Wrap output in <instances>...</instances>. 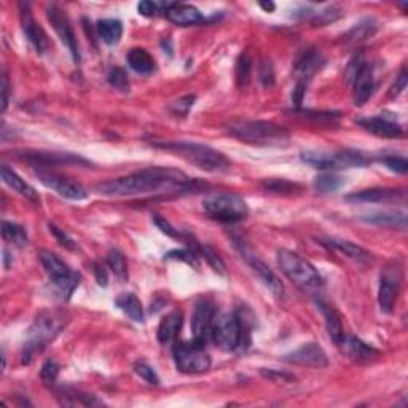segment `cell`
<instances>
[{"instance_id": "obj_50", "label": "cell", "mask_w": 408, "mask_h": 408, "mask_svg": "<svg viewBox=\"0 0 408 408\" xmlns=\"http://www.w3.org/2000/svg\"><path fill=\"white\" fill-rule=\"evenodd\" d=\"M50 231L54 235V237L59 241L61 246H64L66 249H70V251H74L77 249V242L72 240V237L66 233L64 230H59L58 227H54V225H50Z\"/></svg>"}, {"instance_id": "obj_12", "label": "cell", "mask_w": 408, "mask_h": 408, "mask_svg": "<svg viewBox=\"0 0 408 408\" xmlns=\"http://www.w3.org/2000/svg\"><path fill=\"white\" fill-rule=\"evenodd\" d=\"M402 266L394 261V264L388 265L385 270L381 271L380 276V290H378V303L383 313H392L397 302V297L400 294L402 288Z\"/></svg>"}, {"instance_id": "obj_19", "label": "cell", "mask_w": 408, "mask_h": 408, "mask_svg": "<svg viewBox=\"0 0 408 408\" xmlns=\"http://www.w3.org/2000/svg\"><path fill=\"white\" fill-rule=\"evenodd\" d=\"M338 348L342 350L343 354L348 356L351 361L359 362V364L371 362L380 356V352L376 351L373 346L367 345L356 337H346V335H345L343 342L338 345Z\"/></svg>"}, {"instance_id": "obj_49", "label": "cell", "mask_w": 408, "mask_h": 408, "mask_svg": "<svg viewBox=\"0 0 408 408\" xmlns=\"http://www.w3.org/2000/svg\"><path fill=\"white\" fill-rule=\"evenodd\" d=\"M154 222H155L156 227L163 231L164 235H168V236H171V237H178V240H179V237H180V240H182V237H185L184 235L180 233L179 230H175L173 225L169 223L166 218L161 217V216H154Z\"/></svg>"}, {"instance_id": "obj_34", "label": "cell", "mask_w": 408, "mask_h": 408, "mask_svg": "<svg viewBox=\"0 0 408 408\" xmlns=\"http://www.w3.org/2000/svg\"><path fill=\"white\" fill-rule=\"evenodd\" d=\"M107 265L113 271L115 278H117L120 283L128 281V278H130V273H128V264H126L125 255L121 254L118 249H111V251H109Z\"/></svg>"}, {"instance_id": "obj_51", "label": "cell", "mask_w": 408, "mask_h": 408, "mask_svg": "<svg viewBox=\"0 0 408 408\" xmlns=\"http://www.w3.org/2000/svg\"><path fill=\"white\" fill-rule=\"evenodd\" d=\"M407 80H408V77H407V69L404 67V69L400 70V74L395 77V83L391 87V89H389V97H397L400 96L402 93H404V89L407 88Z\"/></svg>"}, {"instance_id": "obj_40", "label": "cell", "mask_w": 408, "mask_h": 408, "mask_svg": "<svg viewBox=\"0 0 408 408\" xmlns=\"http://www.w3.org/2000/svg\"><path fill=\"white\" fill-rule=\"evenodd\" d=\"M168 260H180L185 261V264L192 265L194 268H199V257L198 254L193 251V249H178V251H171L166 254Z\"/></svg>"}, {"instance_id": "obj_32", "label": "cell", "mask_w": 408, "mask_h": 408, "mask_svg": "<svg viewBox=\"0 0 408 408\" xmlns=\"http://www.w3.org/2000/svg\"><path fill=\"white\" fill-rule=\"evenodd\" d=\"M96 32L107 45H117L123 35V24L120 20H101L96 24Z\"/></svg>"}, {"instance_id": "obj_39", "label": "cell", "mask_w": 408, "mask_h": 408, "mask_svg": "<svg viewBox=\"0 0 408 408\" xmlns=\"http://www.w3.org/2000/svg\"><path fill=\"white\" fill-rule=\"evenodd\" d=\"M107 80L115 89L123 91V93H128V91H130V78H128L126 72L121 69V67H113V69L109 72Z\"/></svg>"}, {"instance_id": "obj_47", "label": "cell", "mask_w": 408, "mask_h": 408, "mask_svg": "<svg viewBox=\"0 0 408 408\" xmlns=\"http://www.w3.org/2000/svg\"><path fill=\"white\" fill-rule=\"evenodd\" d=\"M295 115H300V117H304L308 120H314V121H332L340 118V113L335 112H314V111H298L295 109L294 111Z\"/></svg>"}, {"instance_id": "obj_29", "label": "cell", "mask_w": 408, "mask_h": 408, "mask_svg": "<svg viewBox=\"0 0 408 408\" xmlns=\"http://www.w3.org/2000/svg\"><path fill=\"white\" fill-rule=\"evenodd\" d=\"M126 59L131 69L141 75H150L156 70V63L154 56H152L147 50H144V48H132V50L128 53Z\"/></svg>"}, {"instance_id": "obj_27", "label": "cell", "mask_w": 408, "mask_h": 408, "mask_svg": "<svg viewBox=\"0 0 408 408\" xmlns=\"http://www.w3.org/2000/svg\"><path fill=\"white\" fill-rule=\"evenodd\" d=\"M184 322V314L180 311H173L164 316L156 330V338L161 345H169L178 338V335Z\"/></svg>"}, {"instance_id": "obj_13", "label": "cell", "mask_w": 408, "mask_h": 408, "mask_svg": "<svg viewBox=\"0 0 408 408\" xmlns=\"http://www.w3.org/2000/svg\"><path fill=\"white\" fill-rule=\"evenodd\" d=\"M47 16L48 21L51 23L54 32L58 34L61 42H63L67 47V50L70 51L75 63H80V48H78L74 29H72V24L69 21V16L66 15V11L56 7V5H51V7H48L47 10Z\"/></svg>"}, {"instance_id": "obj_18", "label": "cell", "mask_w": 408, "mask_h": 408, "mask_svg": "<svg viewBox=\"0 0 408 408\" xmlns=\"http://www.w3.org/2000/svg\"><path fill=\"white\" fill-rule=\"evenodd\" d=\"M284 361L311 369H324L328 367V364H330L327 352L322 350V346H319L318 343H307L300 346L298 350L292 351L290 354H285Z\"/></svg>"}, {"instance_id": "obj_14", "label": "cell", "mask_w": 408, "mask_h": 408, "mask_svg": "<svg viewBox=\"0 0 408 408\" xmlns=\"http://www.w3.org/2000/svg\"><path fill=\"white\" fill-rule=\"evenodd\" d=\"M216 308L209 300H199L194 304L193 316H192V342L201 346H206L211 342L212 332V321H214Z\"/></svg>"}, {"instance_id": "obj_24", "label": "cell", "mask_w": 408, "mask_h": 408, "mask_svg": "<svg viewBox=\"0 0 408 408\" xmlns=\"http://www.w3.org/2000/svg\"><path fill=\"white\" fill-rule=\"evenodd\" d=\"M322 245L340 252L342 255H345V257L351 259L352 261H357V264H367L371 259V255L365 251V249L351 241L337 240V237H326V240H322Z\"/></svg>"}, {"instance_id": "obj_1", "label": "cell", "mask_w": 408, "mask_h": 408, "mask_svg": "<svg viewBox=\"0 0 408 408\" xmlns=\"http://www.w3.org/2000/svg\"><path fill=\"white\" fill-rule=\"evenodd\" d=\"M96 190L106 197H139V194L194 190V182L178 169L149 168L125 178L111 179L97 184Z\"/></svg>"}, {"instance_id": "obj_4", "label": "cell", "mask_w": 408, "mask_h": 408, "mask_svg": "<svg viewBox=\"0 0 408 408\" xmlns=\"http://www.w3.org/2000/svg\"><path fill=\"white\" fill-rule=\"evenodd\" d=\"M66 316L63 313L40 314L34 324L29 327L26 342L23 346V364H29L37 352L44 351L48 343L58 337L66 327Z\"/></svg>"}, {"instance_id": "obj_6", "label": "cell", "mask_w": 408, "mask_h": 408, "mask_svg": "<svg viewBox=\"0 0 408 408\" xmlns=\"http://www.w3.org/2000/svg\"><path fill=\"white\" fill-rule=\"evenodd\" d=\"M39 260L48 278H50V281L53 283L54 289H56V294L61 298H64V300L70 298L74 290L78 288V283H80V275L72 271L69 265L58 254L51 251H40Z\"/></svg>"}, {"instance_id": "obj_52", "label": "cell", "mask_w": 408, "mask_h": 408, "mask_svg": "<svg viewBox=\"0 0 408 408\" xmlns=\"http://www.w3.org/2000/svg\"><path fill=\"white\" fill-rule=\"evenodd\" d=\"M264 187L266 188V190H270V192H278V193H281V192H290V190H294L295 185H292L289 184V182H284V180H266Z\"/></svg>"}, {"instance_id": "obj_53", "label": "cell", "mask_w": 408, "mask_h": 408, "mask_svg": "<svg viewBox=\"0 0 408 408\" xmlns=\"http://www.w3.org/2000/svg\"><path fill=\"white\" fill-rule=\"evenodd\" d=\"M94 275H96V281H97V284L102 285V288H106V285H107V281H109L106 268L102 266V265H99V264H94Z\"/></svg>"}, {"instance_id": "obj_10", "label": "cell", "mask_w": 408, "mask_h": 408, "mask_svg": "<svg viewBox=\"0 0 408 408\" xmlns=\"http://www.w3.org/2000/svg\"><path fill=\"white\" fill-rule=\"evenodd\" d=\"M173 357L178 370L187 375L204 373V371H208L211 369L212 364L209 354L204 350V346L194 342L175 343L173 348Z\"/></svg>"}, {"instance_id": "obj_5", "label": "cell", "mask_w": 408, "mask_h": 408, "mask_svg": "<svg viewBox=\"0 0 408 408\" xmlns=\"http://www.w3.org/2000/svg\"><path fill=\"white\" fill-rule=\"evenodd\" d=\"M278 265L284 275L303 290L319 292L324 288V281H322L319 271L300 254L288 251V249H279Z\"/></svg>"}, {"instance_id": "obj_20", "label": "cell", "mask_w": 408, "mask_h": 408, "mask_svg": "<svg viewBox=\"0 0 408 408\" xmlns=\"http://www.w3.org/2000/svg\"><path fill=\"white\" fill-rule=\"evenodd\" d=\"M357 125L362 126L365 131L378 137L386 139H395L400 137L404 134V130L399 123H395V120H391L388 117H369V118H359Z\"/></svg>"}, {"instance_id": "obj_54", "label": "cell", "mask_w": 408, "mask_h": 408, "mask_svg": "<svg viewBox=\"0 0 408 408\" xmlns=\"http://www.w3.org/2000/svg\"><path fill=\"white\" fill-rule=\"evenodd\" d=\"M8 93H10V82H8V77L4 74L2 77V112L7 111Z\"/></svg>"}, {"instance_id": "obj_55", "label": "cell", "mask_w": 408, "mask_h": 408, "mask_svg": "<svg viewBox=\"0 0 408 408\" xmlns=\"http://www.w3.org/2000/svg\"><path fill=\"white\" fill-rule=\"evenodd\" d=\"M260 7L264 8L265 11H273V10L276 8V7H275V4H271V2H268V4H265V2H260Z\"/></svg>"}, {"instance_id": "obj_7", "label": "cell", "mask_w": 408, "mask_h": 408, "mask_svg": "<svg viewBox=\"0 0 408 408\" xmlns=\"http://www.w3.org/2000/svg\"><path fill=\"white\" fill-rule=\"evenodd\" d=\"M300 158L302 161L318 169L364 168L365 164H369V158L362 152L356 150H304Z\"/></svg>"}, {"instance_id": "obj_15", "label": "cell", "mask_w": 408, "mask_h": 408, "mask_svg": "<svg viewBox=\"0 0 408 408\" xmlns=\"http://www.w3.org/2000/svg\"><path fill=\"white\" fill-rule=\"evenodd\" d=\"M37 178L45 187L51 188L53 192H56L59 197H63L66 199L82 201L88 198V192L85 190V187L82 184H78V182L69 178H64V175L54 174L50 171H42L40 169L37 173Z\"/></svg>"}, {"instance_id": "obj_21", "label": "cell", "mask_w": 408, "mask_h": 408, "mask_svg": "<svg viewBox=\"0 0 408 408\" xmlns=\"http://www.w3.org/2000/svg\"><path fill=\"white\" fill-rule=\"evenodd\" d=\"M164 16L171 23L184 27L194 26V24L204 21L203 13H201L197 7L187 4H169V7L164 11Z\"/></svg>"}, {"instance_id": "obj_35", "label": "cell", "mask_w": 408, "mask_h": 408, "mask_svg": "<svg viewBox=\"0 0 408 408\" xmlns=\"http://www.w3.org/2000/svg\"><path fill=\"white\" fill-rule=\"evenodd\" d=\"M2 237H4L5 242L18 246V247H23V246L27 245L26 230L20 227V225L11 223V222L2 223Z\"/></svg>"}, {"instance_id": "obj_48", "label": "cell", "mask_w": 408, "mask_h": 408, "mask_svg": "<svg viewBox=\"0 0 408 408\" xmlns=\"http://www.w3.org/2000/svg\"><path fill=\"white\" fill-rule=\"evenodd\" d=\"M259 78L264 87H273L275 85V70L270 61H261L259 67Z\"/></svg>"}, {"instance_id": "obj_22", "label": "cell", "mask_w": 408, "mask_h": 408, "mask_svg": "<svg viewBox=\"0 0 408 408\" xmlns=\"http://www.w3.org/2000/svg\"><path fill=\"white\" fill-rule=\"evenodd\" d=\"M405 192L397 188H370L352 193L346 197V201H361V203H388V201L404 199Z\"/></svg>"}, {"instance_id": "obj_9", "label": "cell", "mask_w": 408, "mask_h": 408, "mask_svg": "<svg viewBox=\"0 0 408 408\" xmlns=\"http://www.w3.org/2000/svg\"><path fill=\"white\" fill-rule=\"evenodd\" d=\"M245 332H242L236 314L216 311L212 321L211 340L222 351H235L246 343Z\"/></svg>"}, {"instance_id": "obj_25", "label": "cell", "mask_w": 408, "mask_h": 408, "mask_svg": "<svg viewBox=\"0 0 408 408\" xmlns=\"http://www.w3.org/2000/svg\"><path fill=\"white\" fill-rule=\"evenodd\" d=\"M24 161H29L35 164V166H44V164H59V163H83L87 164V161L80 156L70 155V154H54V152H24L23 155H20Z\"/></svg>"}, {"instance_id": "obj_45", "label": "cell", "mask_w": 408, "mask_h": 408, "mask_svg": "<svg viewBox=\"0 0 408 408\" xmlns=\"http://www.w3.org/2000/svg\"><path fill=\"white\" fill-rule=\"evenodd\" d=\"M338 18H340V10L330 7L324 11H319V13H313L311 23L314 24V26H326V24L328 23L337 21Z\"/></svg>"}, {"instance_id": "obj_30", "label": "cell", "mask_w": 408, "mask_h": 408, "mask_svg": "<svg viewBox=\"0 0 408 408\" xmlns=\"http://www.w3.org/2000/svg\"><path fill=\"white\" fill-rule=\"evenodd\" d=\"M318 308L321 309L322 316H324L327 332H328V335H330L332 342L338 346L340 343L343 342V338H345L342 319H340L338 313L335 311V308H332L330 304H327L324 302H318Z\"/></svg>"}, {"instance_id": "obj_37", "label": "cell", "mask_w": 408, "mask_h": 408, "mask_svg": "<svg viewBox=\"0 0 408 408\" xmlns=\"http://www.w3.org/2000/svg\"><path fill=\"white\" fill-rule=\"evenodd\" d=\"M343 184H345V179L338 178V175L322 174L316 178L314 188L321 193H332V192H337L338 188H342Z\"/></svg>"}, {"instance_id": "obj_23", "label": "cell", "mask_w": 408, "mask_h": 408, "mask_svg": "<svg viewBox=\"0 0 408 408\" xmlns=\"http://www.w3.org/2000/svg\"><path fill=\"white\" fill-rule=\"evenodd\" d=\"M324 63H326V59L322 58L321 53L314 50H308L300 59H298V63L295 66L297 82H303L308 85V82L311 80L316 72L322 69Z\"/></svg>"}, {"instance_id": "obj_2", "label": "cell", "mask_w": 408, "mask_h": 408, "mask_svg": "<svg viewBox=\"0 0 408 408\" xmlns=\"http://www.w3.org/2000/svg\"><path fill=\"white\" fill-rule=\"evenodd\" d=\"M154 147L166 150L169 154L184 158L201 171L206 173H223L228 171L231 163L222 152L209 147V145L187 141H169V142H154Z\"/></svg>"}, {"instance_id": "obj_8", "label": "cell", "mask_w": 408, "mask_h": 408, "mask_svg": "<svg viewBox=\"0 0 408 408\" xmlns=\"http://www.w3.org/2000/svg\"><path fill=\"white\" fill-rule=\"evenodd\" d=\"M203 209L218 222L235 223L245 221L249 214L246 201L235 193H218L203 201Z\"/></svg>"}, {"instance_id": "obj_44", "label": "cell", "mask_w": 408, "mask_h": 408, "mask_svg": "<svg viewBox=\"0 0 408 408\" xmlns=\"http://www.w3.org/2000/svg\"><path fill=\"white\" fill-rule=\"evenodd\" d=\"M381 163L389 169V171L397 173V174H407L408 171V161L404 156H395V155H388L381 158Z\"/></svg>"}, {"instance_id": "obj_41", "label": "cell", "mask_w": 408, "mask_h": 408, "mask_svg": "<svg viewBox=\"0 0 408 408\" xmlns=\"http://www.w3.org/2000/svg\"><path fill=\"white\" fill-rule=\"evenodd\" d=\"M169 7V4H163V2H152V0H144V2L137 4V11L139 15L147 16V18H154L160 13H164L166 8Z\"/></svg>"}, {"instance_id": "obj_3", "label": "cell", "mask_w": 408, "mask_h": 408, "mask_svg": "<svg viewBox=\"0 0 408 408\" xmlns=\"http://www.w3.org/2000/svg\"><path fill=\"white\" fill-rule=\"evenodd\" d=\"M230 136L237 141L255 145V147H288L290 144V132L284 126L273 121H237L228 126Z\"/></svg>"}, {"instance_id": "obj_33", "label": "cell", "mask_w": 408, "mask_h": 408, "mask_svg": "<svg viewBox=\"0 0 408 408\" xmlns=\"http://www.w3.org/2000/svg\"><path fill=\"white\" fill-rule=\"evenodd\" d=\"M58 397L61 399V404L63 405H97L99 402L94 399V395L85 394L80 391H75V389H69V388H63L58 391Z\"/></svg>"}, {"instance_id": "obj_11", "label": "cell", "mask_w": 408, "mask_h": 408, "mask_svg": "<svg viewBox=\"0 0 408 408\" xmlns=\"http://www.w3.org/2000/svg\"><path fill=\"white\" fill-rule=\"evenodd\" d=\"M350 78L352 82V99L356 106H364L375 91V77L373 67L369 63H364L362 58H356L350 63L348 69Z\"/></svg>"}, {"instance_id": "obj_36", "label": "cell", "mask_w": 408, "mask_h": 408, "mask_svg": "<svg viewBox=\"0 0 408 408\" xmlns=\"http://www.w3.org/2000/svg\"><path fill=\"white\" fill-rule=\"evenodd\" d=\"M252 75V59L247 53H242L236 63V83L240 88H246Z\"/></svg>"}, {"instance_id": "obj_38", "label": "cell", "mask_w": 408, "mask_h": 408, "mask_svg": "<svg viewBox=\"0 0 408 408\" xmlns=\"http://www.w3.org/2000/svg\"><path fill=\"white\" fill-rule=\"evenodd\" d=\"M375 32V24L371 20L364 21L361 24H356L354 29H351L348 35H346V40L351 42V44H359V42H364L367 40L369 37H371Z\"/></svg>"}, {"instance_id": "obj_43", "label": "cell", "mask_w": 408, "mask_h": 408, "mask_svg": "<svg viewBox=\"0 0 408 408\" xmlns=\"http://www.w3.org/2000/svg\"><path fill=\"white\" fill-rule=\"evenodd\" d=\"M134 371H136V375L141 376L144 381H147L149 385H160V376L156 375V371L154 367H150L147 362H136L134 365Z\"/></svg>"}, {"instance_id": "obj_42", "label": "cell", "mask_w": 408, "mask_h": 408, "mask_svg": "<svg viewBox=\"0 0 408 408\" xmlns=\"http://www.w3.org/2000/svg\"><path fill=\"white\" fill-rule=\"evenodd\" d=\"M58 375H59V364L54 361V359H48V361L42 365L40 378L44 380L45 385L53 386L58 380Z\"/></svg>"}, {"instance_id": "obj_46", "label": "cell", "mask_w": 408, "mask_h": 408, "mask_svg": "<svg viewBox=\"0 0 408 408\" xmlns=\"http://www.w3.org/2000/svg\"><path fill=\"white\" fill-rule=\"evenodd\" d=\"M194 99H197V96H192V94L180 97L179 101H174L173 104L169 106V111H171L174 115H182V117H185L188 111L193 107Z\"/></svg>"}, {"instance_id": "obj_16", "label": "cell", "mask_w": 408, "mask_h": 408, "mask_svg": "<svg viewBox=\"0 0 408 408\" xmlns=\"http://www.w3.org/2000/svg\"><path fill=\"white\" fill-rule=\"evenodd\" d=\"M240 252H241V257L247 261V265L252 268V271L257 275L260 281L264 283L265 288L270 290L276 298H283L284 284L281 283V279H279L275 273L270 270V266H268L264 260H260L257 255H254L246 246L240 245Z\"/></svg>"}, {"instance_id": "obj_26", "label": "cell", "mask_w": 408, "mask_h": 408, "mask_svg": "<svg viewBox=\"0 0 408 408\" xmlns=\"http://www.w3.org/2000/svg\"><path fill=\"white\" fill-rule=\"evenodd\" d=\"M362 222H367L371 225H378V227L386 228H407V214L405 212L399 211H380V212H371L369 216L359 217Z\"/></svg>"}, {"instance_id": "obj_28", "label": "cell", "mask_w": 408, "mask_h": 408, "mask_svg": "<svg viewBox=\"0 0 408 408\" xmlns=\"http://www.w3.org/2000/svg\"><path fill=\"white\" fill-rule=\"evenodd\" d=\"M2 180L11 188V190L20 193L21 197L34 201V203H39L40 201L39 193L35 192L26 180L21 179L20 175L13 171V169L8 168V164H2Z\"/></svg>"}, {"instance_id": "obj_31", "label": "cell", "mask_w": 408, "mask_h": 408, "mask_svg": "<svg viewBox=\"0 0 408 408\" xmlns=\"http://www.w3.org/2000/svg\"><path fill=\"white\" fill-rule=\"evenodd\" d=\"M115 304L123 311L128 318L134 322H144V308L142 303L139 298L131 294V292H126V294H121L115 298Z\"/></svg>"}, {"instance_id": "obj_17", "label": "cell", "mask_w": 408, "mask_h": 408, "mask_svg": "<svg viewBox=\"0 0 408 408\" xmlns=\"http://www.w3.org/2000/svg\"><path fill=\"white\" fill-rule=\"evenodd\" d=\"M20 13L24 35H26V39L30 42V45L35 48V51L39 54H45L50 51L51 42L48 39L45 30L42 29L40 24L35 21V18L32 16V11H30L27 4L20 5Z\"/></svg>"}]
</instances>
